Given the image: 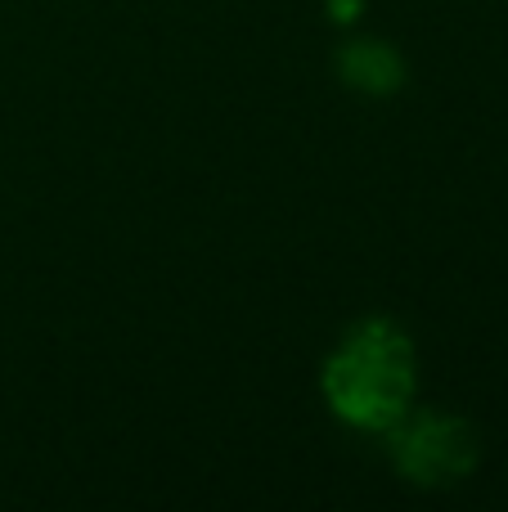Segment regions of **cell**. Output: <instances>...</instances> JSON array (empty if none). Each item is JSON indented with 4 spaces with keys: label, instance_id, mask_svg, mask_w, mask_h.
Wrapping results in <instances>:
<instances>
[{
    "label": "cell",
    "instance_id": "6da1fadb",
    "mask_svg": "<svg viewBox=\"0 0 508 512\" xmlns=\"http://www.w3.org/2000/svg\"><path fill=\"white\" fill-rule=\"evenodd\" d=\"M329 405L356 427H392L414 396V351L392 324H365L338 346L324 373Z\"/></svg>",
    "mask_w": 508,
    "mask_h": 512
},
{
    "label": "cell",
    "instance_id": "7a4b0ae2",
    "mask_svg": "<svg viewBox=\"0 0 508 512\" xmlns=\"http://www.w3.org/2000/svg\"><path fill=\"white\" fill-rule=\"evenodd\" d=\"M468 459H473V436L455 423H437V418H428V423L410 436V450H405V463H410L423 481L455 477V472L468 468Z\"/></svg>",
    "mask_w": 508,
    "mask_h": 512
}]
</instances>
